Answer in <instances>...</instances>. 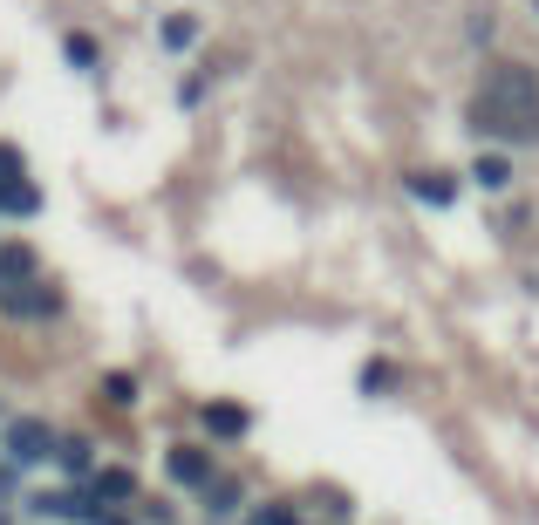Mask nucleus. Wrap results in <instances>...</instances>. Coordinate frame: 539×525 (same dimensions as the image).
I'll list each match as a JSON object with an SVG mask.
<instances>
[{
    "mask_svg": "<svg viewBox=\"0 0 539 525\" xmlns=\"http://www.w3.org/2000/svg\"><path fill=\"white\" fill-rule=\"evenodd\" d=\"M0 307H7V314H21V321H35V314H55V287H41V280L0 287Z\"/></svg>",
    "mask_w": 539,
    "mask_h": 525,
    "instance_id": "7ed1b4c3",
    "label": "nucleus"
},
{
    "mask_svg": "<svg viewBox=\"0 0 539 525\" xmlns=\"http://www.w3.org/2000/svg\"><path fill=\"white\" fill-rule=\"evenodd\" d=\"M192 41H198L192 14H171V21H164V48H192Z\"/></svg>",
    "mask_w": 539,
    "mask_h": 525,
    "instance_id": "1a4fd4ad",
    "label": "nucleus"
},
{
    "mask_svg": "<svg viewBox=\"0 0 539 525\" xmlns=\"http://www.w3.org/2000/svg\"><path fill=\"white\" fill-rule=\"evenodd\" d=\"M110 403H137V382L130 375H110Z\"/></svg>",
    "mask_w": 539,
    "mask_h": 525,
    "instance_id": "ddd939ff",
    "label": "nucleus"
},
{
    "mask_svg": "<svg viewBox=\"0 0 539 525\" xmlns=\"http://www.w3.org/2000/svg\"><path fill=\"white\" fill-rule=\"evenodd\" d=\"M7 457H14V464H41V457H55V430H48L41 416L7 423Z\"/></svg>",
    "mask_w": 539,
    "mask_h": 525,
    "instance_id": "f03ea898",
    "label": "nucleus"
},
{
    "mask_svg": "<svg viewBox=\"0 0 539 525\" xmlns=\"http://www.w3.org/2000/svg\"><path fill=\"white\" fill-rule=\"evenodd\" d=\"M253 525H294V519H287L280 505H267V512H260V519H253Z\"/></svg>",
    "mask_w": 539,
    "mask_h": 525,
    "instance_id": "4468645a",
    "label": "nucleus"
},
{
    "mask_svg": "<svg viewBox=\"0 0 539 525\" xmlns=\"http://www.w3.org/2000/svg\"><path fill=\"white\" fill-rule=\"evenodd\" d=\"M69 62H76V69H89V62H96V41L76 35V41H69Z\"/></svg>",
    "mask_w": 539,
    "mask_h": 525,
    "instance_id": "f8f14e48",
    "label": "nucleus"
},
{
    "mask_svg": "<svg viewBox=\"0 0 539 525\" xmlns=\"http://www.w3.org/2000/svg\"><path fill=\"white\" fill-rule=\"evenodd\" d=\"M171 478L178 485H212V457L205 450H171Z\"/></svg>",
    "mask_w": 539,
    "mask_h": 525,
    "instance_id": "20e7f679",
    "label": "nucleus"
},
{
    "mask_svg": "<svg viewBox=\"0 0 539 525\" xmlns=\"http://www.w3.org/2000/svg\"><path fill=\"white\" fill-rule=\"evenodd\" d=\"M55 464H62V471H89V444H82V437H62V444H55Z\"/></svg>",
    "mask_w": 539,
    "mask_h": 525,
    "instance_id": "9d476101",
    "label": "nucleus"
},
{
    "mask_svg": "<svg viewBox=\"0 0 539 525\" xmlns=\"http://www.w3.org/2000/svg\"><path fill=\"white\" fill-rule=\"evenodd\" d=\"M21 280H35V260L21 246H0V287H21Z\"/></svg>",
    "mask_w": 539,
    "mask_h": 525,
    "instance_id": "423d86ee",
    "label": "nucleus"
},
{
    "mask_svg": "<svg viewBox=\"0 0 539 525\" xmlns=\"http://www.w3.org/2000/svg\"><path fill=\"white\" fill-rule=\"evenodd\" d=\"M130 471H96V491H89V498H96V505H103V498H130Z\"/></svg>",
    "mask_w": 539,
    "mask_h": 525,
    "instance_id": "0eeeda50",
    "label": "nucleus"
},
{
    "mask_svg": "<svg viewBox=\"0 0 539 525\" xmlns=\"http://www.w3.org/2000/svg\"><path fill=\"white\" fill-rule=\"evenodd\" d=\"M478 130L485 137H539V89L526 69H492L485 75V96H478Z\"/></svg>",
    "mask_w": 539,
    "mask_h": 525,
    "instance_id": "f257e3e1",
    "label": "nucleus"
},
{
    "mask_svg": "<svg viewBox=\"0 0 539 525\" xmlns=\"http://www.w3.org/2000/svg\"><path fill=\"white\" fill-rule=\"evenodd\" d=\"M410 191H417V198H424V205H451V178H444V171H417V178H410Z\"/></svg>",
    "mask_w": 539,
    "mask_h": 525,
    "instance_id": "39448f33",
    "label": "nucleus"
},
{
    "mask_svg": "<svg viewBox=\"0 0 539 525\" xmlns=\"http://www.w3.org/2000/svg\"><path fill=\"white\" fill-rule=\"evenodd\" d=\"M205 423H212L219 437H239V430H246V410H232V403H219V410H205Z\"/></svg>",
    "mask_w": 539,
    "mask_h": 525,
    "instance_id": "9b49d317",
    "label": "nucleus"
},
{
    "mask_svg": "<svg viewBox=\"0 0 539 525\" xmlns=\"http://www.w3.org/2000/svg\"><path fill=\"white\" fill-rule=\"evenodd\" d=\"M471 178H478V185H485V191L512 185V171H505V157H478V164H471Z\"/></svg>",
    "mask_w": 539,
    "mask_h": 525,
    "instance_id": "6e6552de",
    "label": "nucleus"
}]
</instances>
